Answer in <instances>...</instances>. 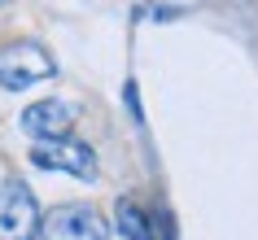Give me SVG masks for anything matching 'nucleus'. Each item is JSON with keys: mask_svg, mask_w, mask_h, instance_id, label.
<instances>
[{"mask_svg": "<svg viewBox=\"0 0 258 240\" xmlns=\"http://www.w3.org/2000/svg\"><path fill=\"white\" fill-rule=\"evenodd\" d=\"M57 74V61L53 53L35 40H18V44H5L0 48V88L5 92H22V88H35V83L53 79Z\"/></svg>", "mask_w": 258, "mask_h": 240, "instance_id": "f257e3e1", "label": "nucleus"}, {"mask_svg": "<svg viewBox=\"0 0 258 240\" xmlns=\"http://www.w3.org/2000/svg\"><path fill=\"white\" fill-rule=\"evenodd\" d=\"M109 227L101 218V210L83 205V201H66L53 205L48 214H40V240H105Z\"/></svg>", "mask_w": 258, "mask_h": 240, "instance_id": "f03ea898", "label": "nucleus"}, {"mask_svg": "<svg viewBox=\"0 0 258 240\" xmlns=\"http://www.w3.org/2000/svg\"><path fill=\"white\" fill-rule=\"evenodd\" d=\"M40 236V205L22 179L0 184V240H35Z\"/></svg>", "mask_w": 258, "mask_h": 240, "instance_id": "7ed1b4c3", "label": "nucleus"}, {"mask_svg": "<svg viewBox=\"0 0 258 240\" xmlns=\"http://www.w3.org/2000/svg\"><path fill=\"white\" fill-rule=\"evenodd\" d=\"M31 162L40 171H61V175H75V179H96V153L79 140H35L31 148Z\"/></svg>", "mask_w": 258, "mask_h": 240, "instance_id": "20e7f679", "label": "nucleus"}, {"mask_svg": "<svg viewBox=\"0 0 258 240\" xmlns=\"http://www.w3.org/2000/svg\"><path fill=\"white\" fill-rule=\"evenodd\" d=\"M22 131L31 140H66L75 131V109L66 101H35L22 109Z\"/></svg>", "mask_w": 258, "mask_h": 240, "instance_id": "39448f33", "label": "nucleus"}, {"mask_svg": "<svg viewBox=\"0 0 258 240\" xmlns=\"http://www.w3.org/2000/svg\"><path fill=\"white\" fill-rule=\"evenodd\" d=\"M114 227H118V236L127 240H158V227H153L149 210L132 197H118L114 201Z\"/></svg>", "mask_w": 258, "mask_h": 240, "instance_id": "423d86ee", "label": "nucleus"}, {"mask_svg": "<svg viewBox=\"0 0 258 240\" xmlns=\"http://www.w3.org/2000/svg\"><path fill=\"white\" fill-rule=\"evenodd\" d=\"M0 5H5V0H0Z\"/></svg>", "mask_w": 258, "mask_h": 240, "instance_id": "0eeeda50", "label": "nucleus"}]
</instances>
